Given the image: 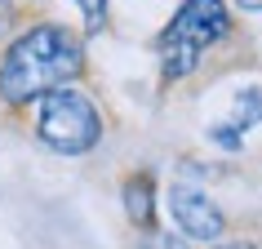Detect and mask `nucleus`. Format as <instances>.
I'll return each mask as SVG.
<instances>
[{
	"mask_svg": "<svg viewBox=\"0 0 262 249\" xmlns=\"http://www.w3.org/2000/svg\"><path fill=\"white\" fill-rule=\"evenodd\" d=\"M231 27L227 18V5L222 0H182V9L173 14V23L160 36V67H165L169 80H182L191 76L200 54L209 45H218Z\"/></svg>",
	"mask_w": 262,
	"mask_h": 249,
	"instance_id": "f03ea898",
	"label": "nucleus"
},
{
	"mask_svg": "<svg viewBox=\"0 0 262 249\" xmlns=\"http://www.w3.org/2000/svg\"><path fill=\"white\" fill-rule=\"evenodd\" d=\"M169 214H173V222L182 227L187 240H205V245H213V240L227 232L222 209L213 205L205 192H195V187H173V192H169Z\"/></svg>",
	"mask_w": 262,
	"mask_h": 249,
	"instance_id": "20e7f679",
	"label": "nucleus"
},
{
	"mask_svg": "<svg viewBox=\"0 0 262 249\" xmlns=\"http://www.w3.org/2000/svg\"><path fill=\"white\" fill-rule=\"evenodd\" d=\"M36 134H40V142L54 147V152L80 156V152H89V147H98V138H102V116H98V107L84 94H76V89L62 85L54 94H45Z\"/></svg>",
	"mask_w": 262,
	"mask_h": 249,
	"instance_id": "7ed1b4c3",
	"label": "nucleus"
},
{
	"mask_svg": "<svg viewBox=\"0 0 262 249\" xmlns=\"http://www.w3.org/2000/svg\"><path fill=\"white\" fill-rule=\"evenodd\" d=\"M240 9H262V0H235Z\"/></svg>",
	"mask_w": 262,
	"mask_h": 249,
	"instance_id": "9d476101",
	"label": "nucleus"
},
{
	"mask_svg": "<svg viewBox=\"0 0 262 249\" xmlns=\"http://www.w3.org/2000/svg\"><path fill=\"white\" fill-rule=\"evenodd\" d=\"M258 120H262V89H245V94H235V116L213 129V138L222 147H240V134H245L249 125H258Z\"/></svg>",
	"mask_w": 262,
	"mask_h": 249,
	"instance_id": "39448f33",
	"label": "nucleus"
},
{
	"mask_svg": "<svg viewBox=\"0 0 262 249\" xmlns=\"http://www.w3.org/2000/svg\"><path fill=\"white\" fill-rule=\"evenodd\" d=\"M218 249H253V245H245V240H231V245H218Z\"/></svg>",
	"mask_w": 262,
	"mask_h": 249,
	"instance_id": "9b49d317",
	"label": "nucleus"
},
{
	"mask_svg": "<svg viewBox=\"0 0 262 249\" xmlns=\"http://www.w3.org/2000/svg\"><path fill=\"white\" fill-rule=\"evenodd\" d=\"M124 209H129V218L138 227H151V178L147 174L124 182Z\"/></svg>",
	"mask_w": 262,
	"mask_h": 249,
	"instance_id": "423d86ee",
	"label": "nucleus"
},
{
	"mask_svg": "<svg viewBox=\"0 0 262 249\" xmlns=\"http://www.w3.org/2000/svg\"><path fill=\"white\" fill-rule=\"evenodd\" d=\"M76 5H80V14H84V23H89V31L102 27V18H107V0H76Z\"/></svg>",
	"mask_w": 262,
	"mask_h": 249,
	"instance_id": "0eeeda50",
	"label": "nucleus"
},
{
	"mask_svg": "<svg viewBox=\"0 0 262 249\" xmlns=\"http://www.w3.org/2000/svg\"><path fill=\"white\" fill-rule=\"evenodd\" d=\"M84 67L80 40L58 23H40V27L23 31L5 58H0V98L5 102H31L62 89L67 80H76Z\"/></svg>",
	"mask_w": 262,
	"mask_h": 249,
	"instance_id": "f257e3e1",
	"label": "nucleus"
},
{
	"mask_svg": "<svg viewBox=\"0 0 262 249\" xmlns=\"http://www.w3.org/2000/svg\"><path fill=\"white\" fill-rule=\"evenodd\" d=\"M147 249H187L178 240V236H165V232H156V236H147Z\"/></svg>",
	"mask_w": 262,
	"mask_h": 249,
	"instance_id": "6e6552de",
	"label": "nucleus"
},
{
	"mask_svg": "<svg viewBox=\"0 0 262 249\" xmlns=\"http://www.w3.org/2000/svg\"><path fill=\"white\" fill-rule=\"evenodd\" d=\"M9 23H14V0H0V36L9 31Z\"/></svg>",
	"mask_w": 262,
	"mask_h": 249,
	"instance_id": "1a4fd4ad",
	"label": "nucleus"
}]
</instances>
